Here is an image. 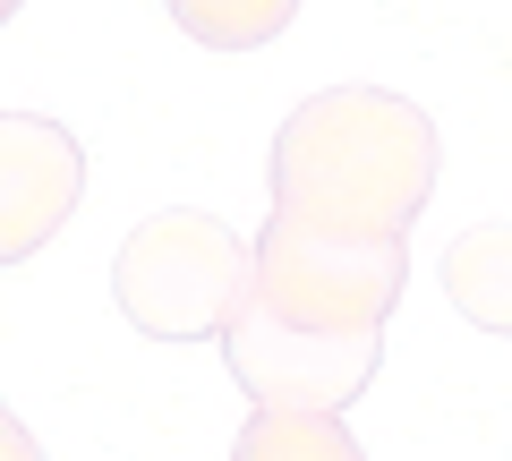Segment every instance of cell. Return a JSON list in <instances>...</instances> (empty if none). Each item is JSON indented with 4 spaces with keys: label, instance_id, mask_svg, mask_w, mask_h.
<instances>
[{
    "label": "cell",
    "instance_id": "cell-1",
    "mask_svg": "<svg viewBox=\"0 0 512 461\" xmlns=\"http://www.w3.org/2000/svg\"><path fill=\"white\" fill-rule=\"evenodd\" d=\"M436 188L427 111L376 86H325L274 137V214L342 240H410Z\"/></svg>",
    "mask_w": 512,
    "mask_h": 461
},
{
    "label": "cell",
    "instance_id": "cell-2",
    "mask_svg": "<svg viewBox=\"0 0 512 461\" xmlns=\"http://www.w3.org/2000/svg\"><path fill=\"white\" fill-rule=\"evenodd\" d=\"M410 282V240H342L316 222L274 214L248 248V308L299 333H384Z\"/></svg>",
    "mask_w": 512,
    "mask_h": 461
},
{
    "label": "cell",
    "instance_id": "cell-3",
    "mask_svg": "<svg viewBox=\"0 0 512 461\" xmlns=\"http://www.w3.org/2000/svg\"><path fill=\"white\" fill-rule=\"evenodd\" d=\"M111 291H120L137 333H154V342H205V333L231 325L239 291H248V248L214 214H188L180 205V214H154L146 231H128Z\"/></svg>",
    "mask_w": 512,
    "mask_h": 461
},
{
    "label": "cell",
    "instance_id": "cell-4",
    "mask_svg": "<svg viewBox=\"0 0 512 461\" xmlns=\"http://www.w3.org/2000/svg\"><path fill=\"white\" fill-rule=\"evenodd\" d=\"M222 359L265 419H333L342 402H359L376 385L384 333H299L248 308V291H239L231 325H222Z\"/></svg>",
    "mask_w": 512,
    "mask_h": 461
},
{
    "label": "cell",
    "instance_id": "cell-5",
    "mask_svg": "<svg viewBox=\"0 0 512 461\" xmlns=\"http://www.w3.org/2000/svg\"><path fill=\"white\" fill-rule=\"evenodd\" d=\"M86 154L60 120L35 111H0V265H26L60 222L77 214Z\"/></svg>",
    "mask_w": 512,
    "mask_h": 461
},
{
    "label": "cell",
    "instance_id": "cell-6",
    "mask_svg": "<svg viewBox=\"0 0 512 461\" xmlns=\"http://www.w3.org/2000/svg\"><path fill=\"white\" fill-rule=\"evenodd\" d=\"M444 291L470 325L512 333V222H478L444 248Z\"/></svg>",
    "mask_w": 512,
    "mask_h": 461
},
{
    "label": "cell",
    "instance_id": "cell-7",
    "mask_svg": "<svg viewBox=\"0 0 512 461\" xmlns=\"http://www.w3.org/2000/svg\"><path fill=\"white\" fill-rule=\"evenodd\" d=\"M171 18L214 52H256L299 18V0H171Z\"/></svg>",
    "mask_w": 512,
    "mask_h": 461
},
{
    "label": "cell",
    "instance_id": "cell-8",
    "mask_svg": "<svg viewBox=\"0 0 512 461\" xmlns=\"http://www.w3.org/2000/svg\"><path fill=\"white\" fill-rule=\"evenodd\" d=\"M231 461H359L342 419H248Z\"/></svg>",
    "mask_w": 512,
    "mask_h": 461
},
{
    "label": "cell",
    "instance_id": "cell-9",
    "mask_svg": "<svg viewBox=\"0 0 512 461\" xmlns=\"http://www.w3.org/2000/svg\"><path fill=\"white\" fill-rule=\"evenodd\" d=\"M0 461H43V444L26 436V427L9 419V410H0Z\"/></svg>",
    "mask_w": 512,
    "mask_h": 461
},
{
    "label": "cell",
    "instance_id": "cell-10",
    "mask_svg": "<svg viewBox=\"0 0 512 461\" xmlns=\"http://www.w3.org/2000/svg\"><path fill=\"white\" fill-rule=\"evenodd\" d=\"M9 18H18V0H0V26H9Z\"/></svg>",
    "mask_w": 512,
    "mask_h": 461
}]
</instances>
